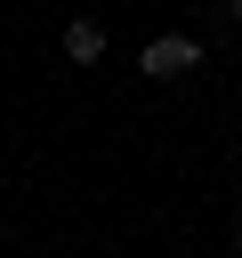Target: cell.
<instances>
[{"label": "cell", "instance_id": "cell-1", "mask_svg": "<svg viewBox=\"0 0 242 258\" xmlns=\"http://www.w3.org/2000/svg\"><path fill=\"white\" fill-rule=\"evenodd\" d=\"M137 73H153V81H177V73H202V40H186V32H161V40H145Z\"/></svg>", "mask_w": 242, "mask_h": 258}, {"label": "cell", "instance_id": "cell-3", "mask_svg": "<svg viewBox=\"0 0 242 258\" xmlns=\"http://www.w3.org/2000/svg\"><path fill=\"white\" fill-rule=\"evenodd\" d=\"M226 16H234V24H242V0H226Z\"/></svg>", "mask_w": 242, "mask_h": 258}, {"label": "cell", "instance_id": "cell-2", "mask_svg": "<svg viewBox=\"0 0 242 258\" xmlns=\"http://www.w3.org/2000/svg\"><path fill=\"white\" fill-rule=\"evenodd\" d=\"M65 56H73V64H97V56H105V24H97V16H73V24H65Z\"/></svg>", "mask_w": 242, "mask_h": 258}]
</instances>
